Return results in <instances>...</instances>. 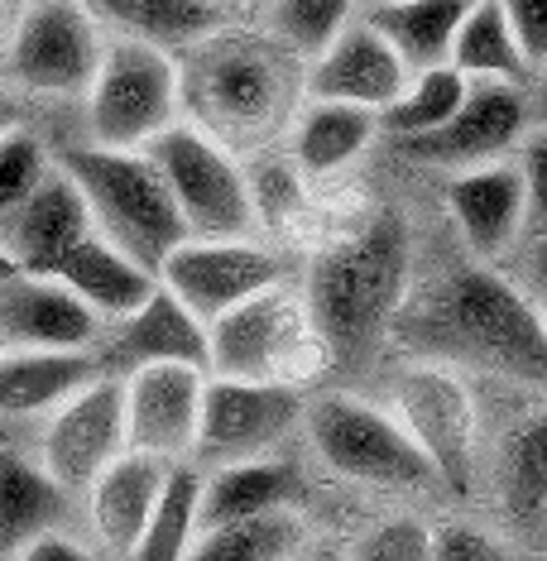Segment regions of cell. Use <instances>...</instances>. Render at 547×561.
I'll return each instance as SVG.
<instances>
[{
	"label": "cell",
	"mask_w": 547,
	"mask_h": 561,
	"mask_svg": "<svg viewBox=\"0 0 547 561\" xmlns=\"http://www.w3.org/2000/svg\"><path fill=\"white\" fill-rule=\"evenodd\" d=\"M470 92V82L456 68H432V72H413L409 87L399 92V101L379 116V139H394V145H409V139H423L432 130H442L461 101Z\"/></svg>",
	"instance_id": "35"
},
{
	"label": "cell",
	"mask_w": 547,
	"mask_h": 561,
	"mask_svg": "<svg viewBox=\"0 0 547 561\" xmlns=\"http://www.w3.org/2000/svg\"><path fill=\"white\" fill-rule=\"evenodd\" d=\"M183 121L207 130L231 154L278 149L303 111V62L260 24H226L178 54Z\"/></svg>",
	"instance_id": "2"
},
{
	"label": "cell",
	"mask_w": 547,
	"mask_h": 561,
	"mask_svg": "<svg viewBox=\"0 0 547 561\" xmlns=\"http://www.w3.org/2000/svg\"><path fill=\"white\" fill-rule=\"evenodd\" d=\"M470 0H389V5H365V24L403 58L409 72L452 68V44L461 30Z\"/></svg>",
	"instance_id": "28"
},
{
	"label": "cell",
	"mask_w": 547,
	"mask_h": 561,
	"mask_svg": "<svg viewBox=\"0 0 547 561\" xmlns=\"http://www.w3.org/2000/svg\"><path fill=\"white\" fill-rule=\"evenodd\" d=\"M183 121V72L178 54L155 44L106 39L96 82L82 96V130L96 149H149Z\"/></svg>",
	"instance_id": "7"
},
{
	"label": "cell",
	"mask_w": 547,
	"mask_h": 561,
	"mask_svg": "<svg viewBox=\"0 0 547 561\" xmlns=\"http://www.w3.org/2000/svg\"><path fill=\"white\" fill-rule=\"evenodd\" d=\"M212 5H221L226 15H250V10H254V15H264L274 0H212Z\"/></svg>",
	"instance_id": "44"
},
{
	"label": "cell",
	"mask_w": 547,
	"mask_h": 561,
	"mask_svg": "<svg viewBox=\"0 0 547 561\" xmlns=\"http://www.w3.org/2000/svg\"><path fill=\"white\" fill-rule=\"evenodd\" d=\"M432 561H514L490 528L470 518H447L432 528Z\"/></svg>",
	"instance_id": "38"
},
{
	"label": "cell",
	"mask_w": 547,
	"mask_h": 561,
	"mask_svg": "<svg viewBox=\"0 0 547 561\" xmlns=\"http://www.w3.org/2000/svg\"><path fill=\"white\" fill-rule=\"evenodd\" d=\"M207 379L197 365H149L125 375V446L163 466H193Z\"/></svg>",
	"instance_id": "14"
},
{
	"label": "cell",
	"mask_w": 547,
	"mask_h": 561,
	"mask_svg": "<svg viewBox=\"0 0 547 561\" xmlns=\"http://www.w3.org/2000/svg\"><path fill=\"white\" fill-rule=\"evenodd\" d=\"M379 139V116L355 106H332V101H303L294 130L284 139V154L294 159V169L308 178V183H322V178H341L346 169H355L371 145Z\"/></svg>",
	"instance_id": "24"
},
{
	"label": "cell",
	"mask_w": 547,
	"mask_h": 561,
	"mask_svg": "<svg viewBox=\"0 0 547 561\" xmlns=\"http://www.w3.org/2000/svg\"><path fill=\"white\" fill-rule=\"evenodd\" d=\"M504 508L528 528H547V403L528 413L500 456Z\"/></svg>",
	"instance_id": "32"
},
{
	"label": "cell",
	"mask_w": 547,
	"mask_h": 561,
	"mask_svg": "<svg viewBox=\"0 0 547 561\" xmlns=\"http://www.w3.org/2000/svg\"><path fill=\"white\" fill-rule=\"evenodd\" d=\"M15 125H24V116H20V92H10V87L0 82V135H10Z\"/></svg>",
	"instance_id": "42"
},
{
	"label": "cell",
	"mask_w": 547,
	"mask_h": 561,
	"mask_svg": "<svg viewBox=\"0 0 547 561\" xmlns=\"http://www.w3.org/2000/svg\"><path fill=\"white\" fill-rule=\"evenodd\" d=\"M197 533H202V470L173 466V476L159 494L155 518H149V528L139 533L135 552L125 561H187Z\"/></svg>",
	"instance_id": "33"
},
{
	"label": "cell",
	"mask_w": 547,
	"mask_h": 561,
	"mask_svg": "<svg viewBox=\"0 0 547 561\" xmlns=\"http://www.w3.org/2000/svg\"><path fill=\"white\" fill-rule=\"evenodd\" d=\"M298 500H303V476L284 456L202 470V528L284 514V508H298Z\"/></svg>",
	"instance_id": "26"
},
{
	"label": "cell",
	"mask_w": 547,
	"mask_h": 561,
	"mask_svg": "<svg viewBox=\"0 0 547 561\" xmlns=\"http://www.w3.org/2000/svg\"><path fill=\"white\" fill-rule=\"evenodd\" d=\"M389 336H399L413 360H437L461 375L480 369L547 393V331L538 308L500 270L470 264L466 254L432 284H413Z\"/></svg>",
	"instance_id": "1"
},
{
	"label": "cell",
	"mask_w": 547,
	"mask_h": 561,
	"mask_svg": "<svg viewBox=\"0 0 547 561\" xmlns=\"http://www.w3.org/2000/svg\"><path fill=\"white\" fill-rule=\"evenodd\" d=\"M442 211L470 264L500 270L524 221V169L518 159L442 178Z\"/></svg>",
	"instance_id": "16"
},
{
	"label": "cell",
	"mask_w": 547,
	"mask_h": 561,
	"mask_svg": "<svg viewBox=\"0 0 547 561\" xmlns=\"http://www.w3.org/2000/svg\"><path fill=\"white\" fill-rule=\"evenodd\" d=\"M101 369L106 375H135L149 365H197L207 369V322H197L169 288H155V298L139 312H130L125 322L106 327L101 341Z\"/></svg>",
	"instance_id": "20"
},
{
	"label": "cell",
	"mask_w": 547,
	"mask_h": 561,
	"mask_svg": "<svg viewBox=\"0 0 547 561\" xmlns=\"http://www.w3.org/2000/svg\"><path fill=\"white\" fill-rule=\"evenodd\" d=\"M0 355H5V336H0Z\"/></svg>",
	"instance_id": "50"
},
{
	"label": "cell",
	"mask_w": 547,
	"mask_h": 561,
	"mask_svg": "<svg viewBox=\"0 0 547 561\" xmlns=\"http://www.w3.org/2000/svg\"><path fill=\"white\" fill-rule=\"evenodd\" d=\"M409 78L413 72L403 68V58L394 54L361 15L327 54L303 62V96L385 116L394 101H399L403 87H409Z\"/></svg>",
	"instance_id": "17"
},
{
	"label": "cell",
	"mask_w": 547,
	"mask_h": 561,
	"mask_svg": "<svg viewBox=\"0 0 547 561\" xmlns=\"http://www.w3.org/2000/svg\"><path fill=\"white\" fill-rule=\"evenodd\" d=\"M10 30H15V5L0 0V62H5V48H10Z\"/></svg>",
	"instance_id": "45"
},
{
	"label": "cell",
	"mask_w": 547,
	"mask_h": 561,
	"mask_svg": "<svg viewBox=\"0 0 547 561\" xmlns=\"http://www.w3.org/2000/svg\"><path fill=\"white\" fill-rule=\"evenodd\" d=\"M72 518V494L48 476L39 456L0 446V557H15L44 533H62Z\"/></svg>",
	"instance_id": "25"
},
{
	"label": "cell",
	"mask_w": 547,
	"mask_h": 561,
	"mask_svg": "<svg viewBox=\"0 0 547 561\" xmlns=\"http://www.w3.org/2000/svg\"><path fill=\"white\" fill-rule=\"evenodd\" d=\"M322 331H317L303 288L284 284L254 293L207 327V375L246 379V385H288L308 389L332 369Z\"/></svg>",
	"instance_id": "5"
},
{
	"label": "cell",
	"mask_w": 547,
	"mask_h": 561,
	"mask_svg": "<svg viewBox=\"0 0 547 561\" xmlns=\"http://www.w3.org/2000/svg\"><path fill=\"white\" fill-rule=\"evenodd\" d=\"M145 154L155 159V169L163 178V187H169L178 216H183L187 236L246 240L260 231L246 163L226 145H216L207 130H197L193 121L169 125Z\"/></svg>",
	"instance_id": "8"
},
{
	"label": "cell",
	"mask_w": 547,
	"mask_h": 561,
	"mask_svg": "<svg viewBox=\"0 0 547 561\" xmlns=\"http://www.w3.org/2000/svg\"><path fill=\"white\" fill-rule=\"evenodd\" d=\"M298 561H351V552L337 547V542H308V552H303Z\"/></svg>",
	"instance_id": "43"
},
{
	"label": "cell",
	"mask_w": 547,
	"mask_h": 561,
	"mask_svg": "<svg viewBox=\"0 0 547 561\" xmlns=\"http://www.w3.org/2000/svg\"><path fill=\"white\" fill-rule=\"evenodd\" d=\"M106 375L96 351H5L0 355V417H48Z\"/></svg>",
	"instance_id": "22"
},
{
	"label": "cell",
	"mask_w": 547,
	"mask_h": 561,
	"mask_svg": "<svg viewBox=\"0 0 547 561\" xmlns=\"http://www.w3.org/2000/svg\"><path fill=\"white\" fill-rule=\"evenodd\" d=\"M533 135V111H528V87H504V82H470L461 111L423 139L399 145L409 163L432 169L442 178L490 169V163L518 159L524 139Z\"/></svg>",
	"instance_id": "12"
},
{
	"label": "cell",
	"mask_w": 547,
	"mask_h": 561,
	"mask_svg": "<svg viewBox=\"0 0 547 561\" xmlns=\"http://www.w3.org/2000/svg\"><path fill=\"white\" fill-rule=\"evenodd\" d=\"M528 111H533V130H547V68L533 72L528 82Z\"/></svg>",
	"instance_id": "41"
},
{
	"label": "cell",
	"mask_w": 547,
	"mask_h": 561,
	"mask_svg": "<svg viewBox=\"0 0 547 561\" xmlns=\"http://www.w3.org/2000/svg\"><path fill=\"white\" fill-rule=\"evenodd\" d=\"M365 5H389V0H365Z\"/></svg>",
	"instance_id": "49"
},
{
	"label": "cell",
	"mask_w": 547,
	"mask_h": 561,
	"mask_svg": "<svg viewBox=\"0 0 547 561\" xmlns=\"http://www.w3.org/2000/svg\"><path fill=\"white\" fill-rule=\"evenodd\" d=\"M452 68L466 82H504V87H528L533 68L509 30L500 0H470L461 30L452 44Z\"/></svg>",
	"instance_id": "30"
},
{
	"label": "cell",
	"mask_w": 547,
	"mask_h": 561,
	"mask_svg": "<svg viewBox=\"0 0 547 561\" xmlns=\"http://www.w3.org/2000/svg\"><path fill=\"white\" fill-rule=\"evenodd\" d=\"M20 270H15V260H10V254H5V245H0V288H5L10 284V278H15Z\"/></svg>",
	"instance_id": "46"
},
{
	"label": "cell",
	"mask_w": 547,
	"mask_h": 561,
	"mask_svg": "<svg viewBox=\"0 0 547 561\" xmlns=\"http://www.w3.org/2000/svg\"><path fill=\"white\" fill-rule=\"evenodd\" d=\"M284 278H288L284 260L270 245H260V236L246 240L187 236L159 270V284L207 327L231 308H240V302H250L254 293L284 284Z\"/></svg>",
	"instance_id": "13"
},
{
	"label": "cell",
	"mask_w": 547,
	"mask_h": 561,
	"mask_svg": "<svg viewBox=\"0 0 547 561\" xmlns=\"http://www.w3.org/2000/svg\"><path fill=\"white\" fill-rule=\"evenodd\" d=\"M518 169H524V221H518L500 274L538 308L547 298V130H533L524 139Z\"/></svg>",
	"instance_id": "29"
},
{
	"label": "cell",
	"mask_w": 547,
	"mask_h": 561,
	"mask_svg": "<svg viewBox=\"0 0 547 561\" xmlns=\"http://www.w3.org/2000/svg\"><path fill=\"white\" fill-rule=\"evenodd\" d=\"M54 159L78 183L96 236L145 264L149 274H159L163 260L187 240L183 216L145 149H96L82 139V145L58 149Z\"/></svg>",
	"instance_id": "4"
},
{
	"label": "cell",
	"mask_w": 547,
	"mask_h": 561,
	"mask_svg": "<svg viewBox=\"0 0 547 561\" xmlns=\"http://www.w3.org/2000/svg\"><path fill=\"white\" fill-rule=\"evenodd\" d=\"M10 561H106V557L92 552V547L78 542L68 528H62V533H44V538H34L30 547H20Z\"/></svg>",
	"instance_id": "40"
},
{
	"label": "cell",
	"mask_w": 547,
	"mask_h": 561,
	"mask_svg": "<svg viewBox=\"0 0 547 561\" xmlns=\"http://www.w3.org/2000/svg\"><path fill=\"white\" fill-rule=\"evenodd\" d=\"M54 278L62 288L78 293L106 327H116L130 312H139L159 288V274H149L145 264H135L130 254H121L101 236H87L82 245L62 260V270Z\"/></svg>",
	"instance_id": "27"
},
{
	"label": "cell",
	"mask_w": 547,
	"mask_h": 561,
	"mask_svg": "<svg viewBox=\"0 0 547 561\" xmlns=\"http://www.w3.org/2000/svg\"><path fill=\"white\" fill-rule=\"evenodd\" d=\"M538 317H543V331H547V298L538 302Z\"/></svg>",
	"instance_id": "47"
},
{
	"label": "cell",
	"mask_w": 547,
	"mask_h": 561,
	"mask_svg": "<svg viewBox=\"0 0 547 561\" xmlns=\"http://www.w3.org/2000/svg\"><path fill=\"white\" fill-rule=\"evenodd\" d=\"M303 552H308V523L298 508H284V514L202 528L187 561H298Z\"/></svg>",
	"instance_id": "31"
},
{
	"label": "cell",
	"mask_w": 547,
	"mask_h": 561,
	"mask_svg": "<svg viewBox=\"0 0 547 561\" xmlns=\"http://www.w3.org/2000/svg\"><path fill=\"white\" fill-rule=\"evenodd\" d=\"M5 351H101L106 322L58 278L15 274L0 288Z\"/></svg>",
	"instance_id": "19"
},
{
	"label": "cell",
	"mask_w": 547,
	"mask_h": 561,
	"mask_svg": "<svg viewBox=\"0 0 547 561\" xmlns=\"http://www.w3.org/2000/svg\"><path fill=\"white\" fill-rule=\"evenodd\" d=\"M385 408L432 461L442 490L470 494L480 470V403L461 369L437 360H409L389 375Z\"/></svg>",
	"instance_id": "9"
},
{
	"label": "cell",
	"mask_w": 547,
	"mask_h": 561,
	"mask_svg": "<svg viewBox=\"0 0 547 561\" xmlns=\"http://www.w3.org/2000/svg\"><path fill=\"white\" fill-rule=\"evenodd\" d=\"M303 408H308V393L288 389V385L207 379L193 466L197 470H216V466L278 456V446L303 427Z\"/></svg>",
	"instance_id": "11"
},
{
	"label": "cell",
	"mask_w": 547,
	"mask_h": 561,
	"mask_svg": "<svg viewBox=\"0 0 547 561\" xmlns=\"http://www.w3.org/2000/svg\"><path fill=\"white\" fill-rule=\"evenodd\" d=\"M303 432H308L317 461L351 484L385 494L442 490L432 461L418 451V442L399 427V417L385 403H371L346 389H327L303 408Z\"/></svg>",
	"instance_id": "6"
},
{
	"label": "cell",
	"mask_w": 547,
	"mask_h": 561,
	"mask_svg": "<svg viewBox=\"0 0 547 561\" xmlns=\"http://www.w3.org/2000/svg\"><path fill=\"white\" fill-rule=\"evenodd\" d=\"M509 30H514L518 48H524L528 68L543 72L547 68V0H500Z\"/></svg>",
	"instance_id": "39"
},
{
	"label": "cell",
	"mask_w": 547,
	"mask_h": 561,
	"mask_svg": "<svg viewBox=\"0 0 547 561\" xmlns=\"http://www.w3.org/2000/svg\"><path fill=\"white\" fill-rule=\"evenodd\" d=\"M87 236H96L92 211H87L78 183H72L58 163H54V173L34 187V197L0 221V245L15 260L20 274H34V278H54L62 270V260H68Z\"/></svg>",
	"instance_id": "18"
},
{
	"label": "cell",
	"mask_w": 547,
	"mask_h": 561,
	"mask_svg": "<svg viewBox=\"0 0 547 561\" xmlns=\"http://www.w3.org/2000/svg\"><path fill=\"white\" fill-rule=\"evenodd\" d=\"M106 39L111 34L87 15L82 0H34L15 10L0 82L20 96L82 101L96 82Z\"/></svg>",
	"instance_id": "10"
},
{
	"label": "cell",
	"mask_w": 547,
	"mask_h": 561,
	"mask_svg": "<svg viewBox=\"0 0 547 561\" xmlns=\"http://www.w3.org/2000/svg\"><path fill=\"white\" fill-rule=\"evenodd\" d=\"M413 293V240L394 211H371L317 245L308 270V312L332 360L371 355L394 331Z\"/></svg>",
	"instance_id": "3"
},
{
	"label": "cell",
	"mask_w": 547,
	"mask_h": 561,
	"mask_svg": "<svg viewBox=\"0 0 547 561\" xmlns=\"http://www.w3.org/2000/svg\"><path fill=\"white\" fill-rule=\"evenodd\" d=\"M125 451H130L125 446V385L116 375H101L78 399L44 417L39 461L68 494H87V484Z\"/></svg>",
	"instance_id": "15"
},
{
	"label": "cell",
	"mask_w": 547,
	"mask_h": 561,
	"mask_svg": "<svg viewBox=\"0 0 547 561\" xmlns=\"http://www.w3.org/2000/svg\"><path fill=\"white\" fill-rule=\"evenodd\" d=\"M351 561H432V528L423 518H385L375 523L355 547H346Z\"/></svg>",
	"instance_id": "37"
},
{
	"label": "cell",
	"mask_w": 547,
	"mask_h": 561,
	"mask_svg": "<svg viewBox=\"0 0 547 561\" xmlns=\"http://www.w3.org/2000/svg\"><path fill=\"white\" fill-rule=\"evenodd\" d=\"M82 5L111 39L155 44L163 54H187L216 30L236 24V15L212 0H82Z\"/></svg>",
	"instance_id": "23"
},
{
	"label": "cell",
	"mask_w": 547,
	"mask_h": 561,
	"mask_svg": "<svg viewBox=\"0 0 547 561\" xmlns=\"http://www.w3.org/2000/svg\"><path fill=\"white\" fill-rule=\"evenodd\" d=\"M10 5H15V10H24V5H34V0H10Z\"/></svg>",
	"instance_id": "48"
},
{
	"label": "cell",
	"mask_w": 547,
	"mask_h": 561,
	"mask_svg": "<svg viewBox=\"0 0 547 561\" xmlns=\"http://www.w3.org/2000/svg\"><path fill=\"white\" fill-rule=\"evenodd\" d=\"M173 466L155 461V456L125 451L121 461H111L101 476L87 484V528H92V542L106 561H125L135 552L139 533L149 528L159 508V494L169 484Z\"/></svg>",
	"instance_id": "21"
},
{
	"label": "cell",
	"mask_w": 547,
	"mask_h": 561,
	"mask_svg": "<svg viewBox=\"0 0 547 561\" xmlns=\"http://www.w3.org/2000/svg\"><path fill=\"white\" fill-rule=\"evenodd\" d=\"M361 10L365 0H274L260 15V30L284 44L298 62H312L361 20Z\"/></svg>",
	"instance_id": "34"
},
{
	"label": "cell",
	"mask_w": 547,
	"mask_h": 561,
	"mask_svg": "<svg viewBox=\"0 0 547 561\" xmlns=\"http://www.w3.org/2000/svg\"><path fill=\"white\" fill-rule=\"evenodd\" d=\"M54 149L30 125H15L10 135H0V221L34 197V187L54 173Z\"/></svg>",
	"instance_id": "36"
}]
</instances>
